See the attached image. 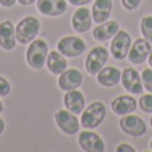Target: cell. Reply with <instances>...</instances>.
<instances>
[{
	"instance_id": "1",
	"label": "cell",
	"mask_w": 152,
	"mask_h": 152,
	"mask_svg": "<svg viewBox=\"0 0 152 152\" xmlns=\"http://www.w3.org/2000/svg\"><path fill=\"white\" fill-rule=\"evenodd\" d=\"M48 45L43 39H35L29 43L26 53V60L31 68L42 69L47 61Z\"/></svg>"
},
{
	"instance_id": "2",
	"label": "cell",
	"mask_w": 152,
	"mask_h": 152,
	"mask_svg": "<svg viewBox=\"0 0 152 152\" xmlns=\"http://www.w3.org/2000/svg\"><path fill=\"white\" fill-rule=\"evenodd\" d=\"M16 29V40L20 44H29L32 40L36 39L40 31V21L35 16H26L18 23Z\"/></svg>"
},
{
	"instance_id": "3",
	"label": "cell",
	"mask_w": 152,
	"mask_h": 152,
	"mask_svg": "<svg viewBox=\"0 0 152 152\" xmlns=\"http://www.w3.org/2000/svg\"><path fill=\"white\" fill-rule=\"evenodd\" d=\"M107 115V108L104 103L102 102H94L81 112L80 123L84 128L87 129H95L103 123Z\"/></svg>"
},
{
	"instance_id": "4",
	"label": "cell",
	"mask_w": 152,
	"mask_h": 152,
	"mask_svg": "<svg viewBox=\"0 0 152 152\" xmlns=\"http://www.w3.org/2000/svg\"><path fill=\"white\" fill-rule=\"evenodd\" d=\"M108 56H110V53L105 50V47H102V45L94 47L89 51L86 59L87 72L92 76L97 75L100 69H103L105 67V63L108 61Z\"/></svg>"
},
{
	"instance_id": "5",
	"label": "cell",
	"mask_w": 152,
	"mask_h": 152,
	"mask_svg": "<svg viewBox=\"0 0 152 152\" xmlns=\"http://www.w3.org/2000/svg\"><path fill=\"white\" fill-rule=\"evenodd\" d=\"M56 50L60 53H63L66 58H77V56L83 55L86 51V43L81 37L66 36L58 42Z\"/></svg>"
},
{
	"instance_id": "6",
	"label": "cell",
	"mask_w": 152,
	"mask_h": 152,
	"mask_svg": "<svg viewBox=\"0 0 152 152\" xmlns=\"http://www.w3.org/2000/svg\"><path fill=\"white\" fill-rule=\"evenodd\" d=\"M131 45V35L127 31L119 29V32L112 37V42H111V55L113 56L115 60H124L128 56Z\"/></svg>"
},
{
	"instance_id": "7",
	"label": "cell",
	"mask_w": 152,
	"mask_h": 152,
	"mask_svg": "<svg viewBox=\"0 0 152 152\" xmlns=\"http://www.w3.org/2000/svg\"><path fill=\"white\" fill-rule=\"evenodd\" d=\"M120 129L131 137H140L147 132V126L144 120L136 115H124L119 120Z\"/></svg>"
},
{
	"instance_id": "8",
	"label": "cell",
	"mask_w": 152,
	"mask_h": 152,
	"mask_svg": "<svg viewBox=\"0 0 152 152\" xmlns=\"http://www.w3.org/2000/svg\"><path fill=\"white\" fill-rule=\"evenodd\" d=\"M55 123L66 135H76L80 128L79 119L68 110H59L55 113Z\"/></svg>"
},
{
	"instance_id": "9",
	"label": "cell",
	"mask_w": 152,
	"mask_h": 152,
	"mask_svg": "<svg viewBox=\"0 0 152 152\" xmlns=\"http://www.w3.org/2000/svg\"><path fill=\"white\" fill-rule=\"evenodd\" d=\"M152 51V44L148 40L143 39H136L132 43L131 48L128 52V61H131L132 64H143L148 59Z\"/></svg>"
},
{
	"instance_id": "10",
	"label": "cell",
	"mask_w": 152,
	"mask_h": 152,
	"mask_svg": "<svg viewBox=\"0 0 152 152\" xmlns=\"http://www.w3.org/2000/svg\"><path fill=\"white\" fill-rule=\"evenodd\" d=\"M77 143L81 150L86 152H103L105 150V144L103 139L92 131L80 132L77 137Z\"/></svg>"
},
{
	"instance_id": "11",
	"label": "cell",
	"mask_w": 152,
	"mask_h": 152,
	"mask_svg": "<svg viewBox=\"0 0 152 152\" xmlns=\"http://www.w3.org/2000/svg\"><path fill=\"white\" fill-rule=\"evenodd\" d=\"M36 8L42 15L55 18L63 15L67 11L66 0H37Z\"/></svg>"
},
{
	"instance_id": "12",
	"label": "cell",
	"mask_w": 152,
	"mask_h": 152,
	"mask_svg": "<svg viewBox=\"0 0 152 152\" xmlns=\"http://www.w3.org/2000/svg\"><path fill=\"white\" fill-rule=\"evenodd\" d=\"M58 83L59 87L66 92L77 89L83 83V75L77 68H67L63 74H60Z\"/></svg>"
},
{
	"instance_id": "13",
	"label": "cell",
	"mask_w": 152,
	"mask_h": 152,
	"mask_svg": "<svg viewBox=\"0 0 152 152\" xmlns=\"http://www.w3.org/2000/svg\"><path fill=\"white\" fill-rule=\"evenodd\" d=\"M92 12L87 7H79L72 15V28L79 34L87 32L92 26Z\"/></svg>"
},
{
	"instance_id": "14",
	"label": "cell",
	"mask_w": 152,
	"mask_h": 152,
	"mask_svg": "<svg viewBox=\"0 0 152 152\" xmlns=\"http://www.w3.org/2000/svg\"><path fill=\"white\" fill-rule=\"evenodd\" d=\"M137 108V102L136 99H134L129 95H120V96L115 97L111 103V110L113 111V113L119 116H124L128 113L135 112Z\"/></svg>"
},
{
	"instance_id": "15",
	"label": "cell",
	"mask_w": 152,
	"mask_h": 152,
	"mask_svg": "<svg viewBox=\"0 0 152 152\" xmlns=\"http://www.w3.org/2000/svg\"><path fill=\"white\" fill-rule=\"evenodd\" d=\"M121 84L132 94H142L144 88L142 83V75L134 68H126L121 72Z\"/></svg>"
},
{
	"instance_id": "16",
	"label": "cell",
	"mask_w": 152,
	"mask_h": 152,
	"mask_svg": "<svg viewBox=\"0 0 152 152\" xmlns=\"http://www.w3.org/2000/svg\"><path fill=\"white\" fill-rule=\"evenodd\" d=\"M16 43V29L12 21L4 20L0 23V47L5 51H11L15 48Z\"/></svg>"
},
{
	"instance_id": "17",
	"label": "cell",
	"mask_w": 152,
	"mask_h": 152,
	"mask_svg": "<svg viewBox=\"0 0 152 152\" xmlns=\"http://www.w3.org/2000/svg\"><path fill=\"white\" fill-rule=\"evenodd\" d=\"M64 105H66V110L71 111L75 115H79L84 111L86 107V97L77 89H72V91H67V94L63 97Z\"/></svg>"
},
{
	"instance_id": "18",
	"label": "cell",
	"mask_w": 152,
	"mask_h": 152,
	"mask_svg": "<svg viewBox=\"0 0 152 152\" xmlns=\"http://www.w3.org/2000/svg\"><path fill=\"white\" fill-rule=\"evenodd\" d=\"M119 21L116 20H107L104 23L99 24L96 28H94L92 36L95 37V40L97 42H107V40L112 39L116 34L119 32Z\"/></svg>"
},
{
	"instance_id": "19",
	"label": "cell",
	"mask_w": 152,
	"mask_h": 152,
	"mask_svg": "<svg viewBox=\"0 0 152 152\" xmlns=\"http://www.w3.org/2000/svg\"><path fill=\"white\" fill-rule=\"evenodd\" d=\"M96 79L100 86L105 87V88H111V87H115L120 83L121 71L119 68H116V67H111V66L104 67L96 75Z\"/></svg>"
},
{
	"instance_id": "20",
	"label": "cell",
	"mask_w": 152,
	"mask_h": 152,
	"mask_svg": "<svg viewBox=\"0 0 152 152\" xmlns=\"http://www.w3.org/2000/svg\"><path fill=\"white\" fill-rule=\"evenodd\" d=\"M91 12L92 19L96 24L107 21L112 12V0H95Z\"/></svg>"
},
{
	"instance_id": "21",
	"label": "cell",
	"mask_w": 152,
	"mask_h": 152,
	"mask_svg": "<svg viewBox=\"0 0 152 152\" xmlns=\"http://www.w3.org/2000/svg\"><path fill=\"white\" fill-rule=\"evenodd\" d=\"M45 64H47L50 72H52L53 75L63 74L67 69V66H68L66 60V56L63 53H60L59 51H52V52L48 53Z\"/></svg>"
},
{
	"instance_id": "22",
	"label": "cell",
	"mask_w": 152,
	"mask_h": 152,
	"mask_svg": "<svg viewBox=\"0 0 152 152\" xmlns=\"http://www.w3.org/2000/svg\"><path fill=\"white\" fill-rule=\"evenodd\" d=\"M140 32H142L143 37L152 44V16H144L140 20Z\"/></svg>"
},
{
	"instance_id": "23",
	"label": "cell",
	"mask_w": 152,
	"mask_h": 152,
	"mask_svg": "<svg viewBox=\"0 0 152 152\" xmlns=\"http://www.w3.org/2000/svg\"><path fill=\"white\" fill-rule=\"evenodd\" d=\"M140 110L145 113H152V94H145L137 102Z\"/></svg>"
},
{
	"instance_id": "24",
	"label": "cell",
	"mask_w": 152,
	"mask_h": 152,
	"mask_svg": "<svg viewBox=\"0 0 152 152\" xmlns=\"http://www.w3.org/2000/svg\"><path fill=\"white\" fill-rule=\"evenodd\" d=\"M142 83L145 91L152 94V68H145L142 72Z\"/></svg>"
},
{
	"instance_id": "25",
	"label": "cell",
	"mask_w": 152,
	"mask_h": 152,
	"mask_svg": "<svg viewBox=\"0 0 152 152\" xmlns=\"http://www.w3.org/2000/svg\"><path fill=\"white\" fill-rule=\"evenodd\" d=\"M11 92V84L7 79H4L3 76H0V97L8 96Z\"/></svg>"
},
{
	"instance_id": "26",
	"label": "cell",
	"mask_w": 152,
	"mask_h": 152,
	"mask_svg": "<svg viewBox=\"0 0 152 152\" xmlns=\"http://www.w3.org/2000/svg\"><path fill=\"white\" fill-rule=\"evenodd\" d=\"M140 3H142V0H121L123 7L128 11H135L140 5Z\"/></svg>"
},
{
	"instance_id": "27",
	"label": "cell",
	"mask_w": 152,
	"mask_h": 152,
	"mask_svg": "<svg viewBox=\"0 0 152 152\" xmlns=\"http://www.w3.org/2000/svg\"><path fill=\"white\" fill-rule=\"evenodd\" d=\"M116 152H135V148L128 143H121L116 147Z\"/></svg>"
},
{
	"instance_id": "28",
	"label": "cell",
	"mask_w": 152,
	"mask_h": 152,
	"mask_svg": "<svg viewBox=\"0 0 152 152\" xmlns=\"http://www.w3.org/2000/svg\"><path fill=\"white\" fill-rule=\"evenodd\" d=\"M92 0H68L69 4L75 5V7H81V5H87L89 4Z\"/></svg>"
},
{
	"instance_id": "29",
	"label": "cell",
	"mask_w": 152,
	"mask_h": 152,
	"mask_svg": "<svg viewBox=\"0 0 152 152\" xmlns=\"http://www.w3.org/2000/svg\"><path fill=\"white\" fill-rule=\"evenodd\" d=\"M16 3V0H0V4L5 8H10V7H13Z\"/></svg>"
},
{
	"instance_id": "30",
	"label": "cell",
	"mask_w": 152,
	"mask_h": 152,
	"mask_svg": "<svg viewBox=\"0 0 152 152\" xmlns=\"http://www.w3.org/2000/svg\"><path fill=\"white\" fill-rule=\"evenodd\" d=\"M19 3H20V5H23V7H28V5L34 4L35 1H37V0H18Z\"/></svg>"
},
{
	"instance_id": "31",
	"label": "cell",
	"mask_w": 152,
	"mask_h": 152,
	"mask_svg": "<svg viewBox=\"0 0 152 152\" xmlns=\"http://www.w3.org/2000/svg\"><path fill=\"white\" fill-rule=\"evenodd\" d=\"M4 128H5V124H4V120L0 118V135L4 132Z\"/></svg>"
},
{
	"instance_id": "32",
	"label": "cell",
	"mask_w": 152,
	"mask_h": 152,
	"mask_svg": "<svg viewBox=\"0 0 152 152\" xmlns=\"http://www.w3.org/2000/svg\"><path fill=\"white\" fill-rule=\"evenodd\" d=\"M147 61H148V66H150V68H152V51H151V53H150V56H148V59H147Z\"/></svg>"
},
{
	"instance_id": "33",
	"label": "cell",
	"mask_w": 152,
	"mask_h": 152,
	"mask_svg": "<svg viewBox=\"0 0 152 152\" xmlns=\"http://www.w3.org/2000/svg\"><path fill=\"white\" fill-rule=\"evenodd\" d=\"M3 110H4V105H3L1 100H0V113H1V112H3Z\"/></svg>"
},
{
	"instance_id": "34",
	"label": "cell",
	"mask_w": 152,
	"mask_h": 152,
	"mask_svg": "<svg viewBox=\"0 0 152 152\" xmlns=\"http://www.w3.org/2000/svg\"><path fill=\"white\" fill-rule=\"evenodd\" d=\"M150 123H151V127H152V116H151V120H150Z\"/></svg>"
},
{
	"instance_id": "35",
	"label": "cell",
	"mask_w": 152,
	"mask_h": 152,
	"mask_svg": "<svg viewBox=\"0 0 152 152\" xmlns=\"http://www.w3.org/2000/svg\"><path fill=\"white\" fill-rule=\"evenodd\" d=\"M150 145H151V150H152V140H151V143H150Z\"/></svg>"
}]
</instances>
